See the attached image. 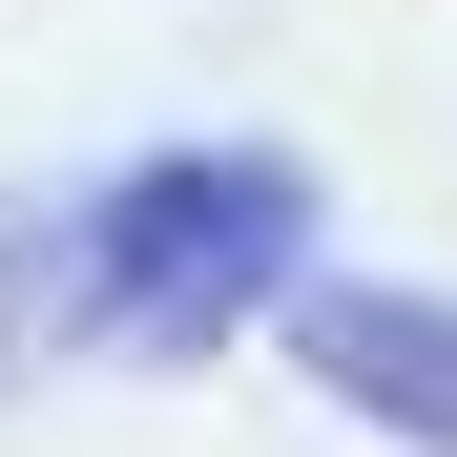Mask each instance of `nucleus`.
I'll return each instance as SVG.
<instances>
[{
  "instance_id": "obj_3",
  "label": "nucleus",
  "mask_w": 457,
  "mask_h": 457,
  "mask_svg": "<svg viewBox=\"0 0 457 457\" xmlns=\"http://www.w3.org/2000/svg\"><path fill=\"white\" fill-rule=\"evenodd\" d=\"M42 250H62V208H42V187H0V395L42 374Z\"/></svg>"
},
{
  "instance_id": "obj_1",
  "label": "nucleus",
  "mask_w": 457,
  "mask_h": 457,
  "mask_svg": "<svg viewBox=\"0 0 457 457\" xmlns=\"http://www.w3.org/2000/svg\"><path fill=\"white\" fill-rule=\"evenodd\" d=\"M291 270H312V167H291V145H167V167H125V187L62 208L42 353L187 374V353H228L250 312H291Z\"/></svg>"
},
{
  "instance_id": "obj_2",
  "label": "nucleus",
  "mask_w": 457,
  "mask_h": 457,
  "mask_svg": "<svg viewBox=\"0 0 457 457\" xmlns=\"http://www.w3.org/2000/svg\"><path fill=\"white\" fill-rule=\"evenodd\" d=\"M291 374L395 457H457V291H374V270H291Z\"/></svg>"
}]
</instances>
